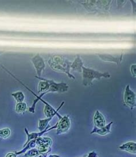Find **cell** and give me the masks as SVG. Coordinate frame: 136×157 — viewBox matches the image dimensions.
<instances>
[{"label":"cell","instance_id":"cell-1","mask_svg":"<svg viewBox=\"0 0 136 157\" xmlns=\"http://www.w3.org/2000/svg\"><path fill=\"white\" fill-rule=\"evenodd\" d=\"M47 80L50 84L49 90L45 92L41 93L39 96L37 95L36 94H35L30 89H29L28 88H27L29 91H30L32 94H33L36 97V98L33 100L32 106L29 107L28 109V110L31 113H34L35 112V109H36V106L37 102L39 101H40L43 97L46 94H47L49 92H66L68 91V89H69V86L66 83H64V82L57 83V82H55L53 79H47Z\"/></svg>","mask_w":136,"mask_h":157},{"label":"cell","instance_id":"cell-2","mask_svg":"<svg viewBox=\"0 0 136 157\" xmlns=\"http://www.w3.org/2000/svg\"><path fill=\"white\" fill-rule=\"evenodd\" d=\"M82 73L83 85L85 86L92 85L93 81L95 79L100 80L102 78H109L111 77V75L109 72L103 73L85 66L82 67Z\"/></svg>","mask_w":136,"mask_h":157},{"label":"cell","instance_id":"cell-3","mask_svg":"<svg viewBox=\"0 0 136 157\" xmlns=\"http://www.w3.org/2000/svg\"><path fill=\"white\" fill-rule=\"evenodd\" d=\"M123 100L125 105L130 108V109L133 110L136 106V94L130 89L129 85H127L125 88Z\"/></svg>","mask_w":136,"mask_h":157},{"label":"cell","instance_id":"cell-4","mask_svg":"<svg viewBox=\"0 0 136 157\" xmlns=\"http://www.w3.org/2000/svg\"><path fill=\"white\" fill-rule=\"evenodd\" d=\"M32 63L34 66L38 77H41L42 72L45 70V61L41 56L37 54L32 58Z\"/></svg>","mask_w":136,"mask_h":157},{"label":"cell","instance_id":"cell-5","mask_svg":"<svg viewBox=\"0 0 136 157\" xmlns=\"http://www.w3.org/2000/svg\"><path fill=\"white\" fill-rule=\"evenodd\" d=\"M58 125V123H57L56 124L54 125V126H52V127H51L50 125H48L47 127V128H46V129L45 130H44V131H43L41 132H32L31 134H29L27 128H25V134H27V135L28 139L27 140V142L24 144L23 147H24L28 143H29L30 141L32 140L37 139H38L39 138H40L43 134H45L47 132H48V131H50L51 130L57 128Z\"/></svg>","mask_w":136,"mask_h":157},{"label":"cell","instance_id":"cell-6","mask_svg":"<svg viewBox=\"0 0 136 157\" xmlns=\"http://www.w3.org/2000/svg\"><path fill=\"white\" fill-rule=\"evenodd\" d=\"M71 127V121L70 119L69 116L66 115L63 116L60 121L58 122V127L56 128V134H60L66 133L68 131Z\"/></svg>","mask_w":136,"mask_h":157},{"label":"cell","instance_id":"cell-7","mask_svg":"<svg viewBox=\"0 0 136 157\" xmlns=\"http://www.w3.org/2000/svg\"><path fill=\"white\" fill-rule=\"evenodd\" d=\"M101 60L108 62H111L116 63L117 65H119L123 60V54L122 53L120 56H114L108 54H96Z\"/></svg>","mask_w":136,"mask_h":157},{"label":"cell","instance_id":"cell-8","mask_svg":"<svg viewBox=\"0 0 136 157\" xmlns=\"http://www.w3.org/2000/svg\"><path fill=\"white\" fill-rule=\"evenodd\" d=\"M64 104V102H62V103L60 104V106L58 107V108L57 109H55L50 104L45 105L44 112V114H45V116L47 117V118H50V117L53 118L55 116L57 115L59 117V119H61L62 116L59 115L58 112L61 109V108L63 106Z\"/></svg>","mask_w":136,"mask_h":157},{"label":"cell","instance_id":"cell-9","mask_svg":"<svg viewBox=\"0 0 136 157\" xmlns=\"http://www.w3.org/2000/svg\"><path fill=\"white\" fill-rule=\"evenodd\" d=\"M94 124L95 127L98 128H100L106 125V120L104 115L99 111L95 112L94 116Z\"/></svg>","mask_w":136,"mask_h":157},{"label":"cell","instance_id":"cell-10","mask_svg":"<svg viewBox=\"0 0 136 157\" xmlns=\"http://www.w3.org/2000/svg\"><path fill=\"white\" fill-rule=\"evenodd\" d=\"M113 124V121H111L109 123L108 125H106L104 127L100 128H98L95 127H94L93 131L90 132V134H97L100 135L104 136L107 134H109L111 132V127L112 124Z\"/></svg>","mask_w":136,"mask_h":157},{"label":"cell","instance_id":"cell-11","mask_svg":"<svg viewBox=\"0 0 136 157\" xmlns=\"http://www.w3.org/2000/svg\"><path fill=\"white\" fill-rule=\"evenodd\" d=\"M36 78L41 80V81L39 83V85H38L37 93L41 94L48 91L50 87V84L48 82L47 79L43 78L42 77H38L37 76H36Z\"/></svg>","mask_w":136,"mask_h":157},{"label":"cell","instance_id":"cell-12","mask_svg":"<svg viewBox=\"0 0 136 157\" xmlns=\"http://www.w3.org/2000/svg\"><path fill=\"white\" fill-rule=\"evenodd\" d=\"M83 66V62L82 61L81 56H76L74 61L71 63V69L75 71L82 73Z\"/></svg>","mask_w":136,"mask_h":157},{"label":"cell","instance_id":"cell-13","mask_svg":"<svg viewBox=\"0 0 136 157\" xmlns=\"http://www.w3.org/2000/svg\"><path fill=\"white\" fill-rule=\"evenodd\" d=\"M119 149L123 151H127L132 154L136 153V144L135 142H127L119 147Z\"/></svg>","mask_w":136,"mask_h":157},{"label":"cell","instance_id":"cell-14","mask_svg":"<svg viewBox=\"0 0 136 157\" xmlns=\"http://www.w3.org/2000/svg\"><path fill=\"white\" fill-rule=\"evenodd\" d=\"M53 143V141L51 139L47 137H43V138H39L36 139V146H45L48 147H51Z\"/></svg>","mask_w":136,"mask_h":157},{"label":"cell","instance_id":"cell-15","mask_svg":"<svg viewBox=\"0 0 136 157\" xmlns=\"http://www.w3.org/2000/svg\"><path fill=\"white\" fill-rule=\"evenodd\" d=\"M36 139L32 140L30 141L29 143H28L24 147L23 150H21L19 151H16L14 153H15V154L16 155H21V154H22L23 153L27 152L28 150H29L31 149L34 148L36 147Z\"/></svg>","mask_w":136,"mask_h":157},{"label":"cell","instance_id":"cell-16","mask_svg":"<svg viewBox=\"0 0 136 157\" xmlns=\"http://www.w3.org/2000/svg\"><path fill=\"white\" fill-rule=\"evenodd\" d=\"M52 119V117H50V118H47L44 119H40L39 120L38 128L39 129L40 132H41L46 129L48 125L49 122Z\"/></svg>","mask_w":136,"mask_h":157},{"label":"cell","instance_id":"cell-17","mask_svg":"<svg viewBox=\"0 0 136 157\" xmlns=\"http://www.w3.org/2000/svg\"><path fill=\"white\" fill-rule=\"evenodd\" d=\"M27 109V104L24 102H18L16 105L15 110L16 112L18 113H24Z\"/></svg>","mask_w":136,"mask_h":157},{"label":"cell","instance_id":"cell-18","mask_svg":"<svg viewBox=\"0 0 136 157\" xmlns=\"http://www.w3.org/2000/svg\"><path fill=\"white\" fill-rule=\"evenodd\" d=\"M39 155H40V154L37 149L34 148L25 152V154L23 155V157H37Z\"/></svg>","mask_w":136,"mask_h":157},{"label":"cell","instance_id":"cell-19","mask_svg":"<svg viewBox=\"0 0 136 157\" xmlns=\"http://www.w3.org/2000/svg\"><path fill=\"white\" fill-rule=\"evenodd\" d=\"M12 96L14 97V98L18 103L24 102V100L25 99L24 94L22 92H16L12 93Z\"/></svg>","mask_w":136,"mask_h":157},{"label":"cell","instance_id":"cell-20","mask_svg":"<svg viewBox=\"0 0 136 157\" xmlns=\"http://www.w3.org/2000/svg\"><path fill=\"white\" fill-rule=\"evenodd\" d=\"M11 134V131L8 128H5L4 129H0V138L6 139L9 138Z\"/></svg>","mask_w":136,"mask_h":157},{"label":"cell","instance_id":"cell-21","mask_svg":"<svg viewBox=\"0 0 136 157\" xmlns=\"http://www.w3.org/2000/svg\"><path fill=\"white\" fill-rule=\"evenodd\" d=\"M37 149L39 151V152H40V154H47L52 150L51 147H48V146H38L37 147Z\"/></svg>","mask_w":136,"mask_h":157},{"label":"cell","instance_id":"cell-22","mask_svg":"<svg viewBox=\"0 0 136 157\" xmlns=\"http://www.w3.org/2000/svg\"><path fill=\"white\" fill-rule=\"evenodd\" d=\"M136 65H132L130 67V71H131V73L132 75L134 77H136Z\"/></svg>","mask_w":136,"mask_h":157},{"label":"cell","instance_id":"cell-23","mask_svg":"<svg viewBox=\"0 0 136 157\" xmlns=\"http://www.w3.org/2000/svg\"><path fill=\"white\" fill-rule=\"evenodd\" d=\"M87 157H98V154L95 152V151H92L90 152L88 155V156Z\"/></svg>","mask_w":136,"mask_h":157},{"label":"cell","instance_id":"cell-24","mask_svg":"<svg viewBox=\"0 0 136 157\" xmlns=\"http://www.w3.org/2000/svg\"><path fill=\"white\" fill-rule=\"evenodd\" d=\"M17 157V155L15 154V153H13V152H9V153H8L7 154H6V157Z\"/></svg>","mask_w":136,"mask_h":157},{"label":"cell","instance_id":"cell-25","mask_svg":"<svg viewBox=\"0 0 136 157\" xmlns=\"http://www.w3.org/2000/svg\"><path fill=\"white\" fill-rule=\"evenodd\" d=\"M37 157H47V154H40Z\"/></svg>","mask_w":136,"mask_h":157},{"label":"cell","instance_id":"cell-26","mask_svg":"<svg viewBox=\"0 0 136 157\" xmlns=\"http://www.w3.org/2000/svg\"><path fill=\"white\" fill-rule=\"evenodd\" d=\"M48 157H61L60 156H59V155H50V156Z\"/></svg>","mask_w":136,"mask_h":157}]
</instances>
